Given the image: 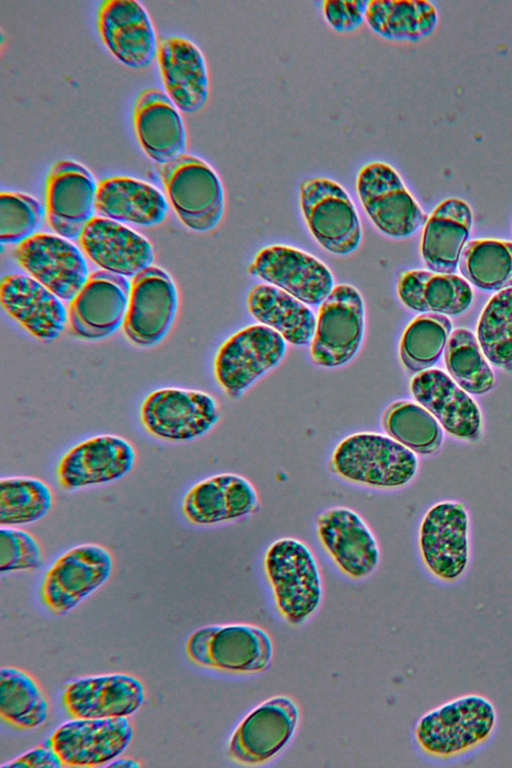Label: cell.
I'll return each instance as SVG.
<instances>
[{"label":"cell","instance_id":"cell-33","mask_svg":"<svg viewBox=\"0 0 512 768\" xmlns=\"http://www.w3.org/2000/svg\"><path fill=\"white\" fill-rule=\"evenodd\" d=\"M247 303L252 316L277 331L285 341L297 346L311 344L317 320L305 303L269 284L254 286Z\"/></svg>","mask_w":512,"mask_h":768},{"label":"cell","instance_id":"cell-19","mask_svg":"<svg viewBox=\"0 0 512 768\" xmlns=\"http://www.w3.org/2000/svg\"><path fill=\"white\" fill-rule=\"evenodd\" d=\"M131 283L106 270L91 273L69 306L72 332L83 339H102L124 322Z\"/></svg>","mask_w":512,"mask_h":768},{"label":"cell","instance_id":"cell-3","mask_svg":"<svg viewBox=\"0 0 512 768\" xmlns=\"http://www.w3.org/2000/svg\"><path fill=\"white\" fill-rule=\"evenodd\" d=\"M264 568L282 617L291 625L306 621L319 607L322 581L316 559L300 540L281 538L266 551Z\"/></svg>","mask_w":512,"mask_h":768},{"label":"cell","instance_id":"cell-34","mask_svg":"<svg viewBox=\"0 0 512 768\" xmlns=\"http://www.w3.org/2000/svg\"><path fill=\"white\" fill-rule=\"evenodd\" d=\"M365 21L383 38L418 41L434 31L438 13L426 0H371L367 4Z\"/></svg>","mask_w":512,"mask_h":768},{"label":"cell","instance_id":"cell-16","mask_svg":"<svg viewBox=\"0 0 512 768\" xmlns=\"http://www.w3.org/2000/svg\"><path fill=\"white\" fill-rule=\"evenodd\" d=\"M177 304L176 286L164 270L153 266L142 270L131 281L123 322L126 336L141 347L157 344L169 331Z\"/></svg>","mask_w":512,"mask_h":768},{"label":"cell","instance_id":"cell-8","mask_svg":"<svg viewBox=\"0 0 512 768\" xmlns=\"http://www.w3.org/2000/svg\"><path fill=\"white\" fill-rule=\"evenodd\" d=\"M113 570L110 551L97 543L76 545L59 555L46 570L40 598L50 612L64 615L102 587Z\"/></svg>","mask_w":512,"mask_h":768},{"label":"cell","instance_id":"cell-25","mask_svg":"<svg viewBox=\"0 0 512 768\" xmlns=\"http://www.w3.org/2000/svg\"><path fill=\"white\" fill-rule=\"evenodd\" d=\"M79 242L97 265L125 277H134L153 262L152 245L145 237L106 217L93 216Z\"/></svg>","mask_w":512,"mask_h":768},{"label":"cell","instance_id":"cell-6","mask_svg":"<svg viewBox=\"0 0 512 768\" xmlns=\"http://www.w3.org/2000/svg\"><path fill=\"white\" fill-rule=\"evenodd\" d=\"M299 202L307 227L323 248L346 255L359 246L361 222L349 194L338 182L321 176L303 179Z\"/></svg>","mask_w":512,"mask_h":768},{"label":"cell","instance_id":"cell-13","mask_svg":"<svg viewBox=\"0 0 512 768\" xmlns=\"http://www.w3.org/2000/svg\"><path fill=\"white\" fill-rule=\"evenodd\" d=\"M422 561L445 584L457 582L469 564L468 515L461 503L441 502L425 515L419 532Z\"/></svg>","mask_w":512,"mask_h":768},{"label":"cell","instance_id":"cell-31","mask_svg":"<svg viewBox=\"0 0 512 768\" xmlns=\"http://www.w3.org/2000/svg\"><path fill=\"white\" fill-rule=\"evenodd\" d=\"M95 209L119 222L153 226L168 212L164 195L151 184L128 176H111L97 183Z\"/></svg>","mask_w":512,"mask_h":768},{"label":"cell","instance_id":"cell-29","mask_svg":"<svg viewBox=\"0 0 512 768\" xmlns=\"http://www.w3.org/2000/svg\"><path fill=\"white\" fill-rule=\"evenodd\" d=\"M416 401L435 416L450 434L465 439L475 438L481 428L477 404L447 374L427 369L411 381Z\"/></svg>","mask_w":512,"mask_h":768},{"label":"cell","instance_id":"cell-45","mask_svg":"<svg viewBox=\"0 0 512 768\" xmlns=\"http://www.w3.org/2000/svg\"><path fill=\"white\" fill-rule=\"evenodd\" d=\"M8 767L59 768L63 767V763L55 749L46 741L45 744L34 747L1 765V768Z\"/></svg>","mask_w":512,"mask_h":768},{"label":"cell","instance_id":"cell-27","mask_svg":"<svg viewBox=\"0 0 512 768\" xmlns=\"http://www.w3.org/2000/svg\"><path fill=\"white\" fill-rule=\"evenodd\" d=\"M133 122L139 144L160 165L184 154L186 136L176 105L161 89L142 90L134 104Z\"/></svg>","mask_w":512,"mask_h":768},{"label":"cell","instance_id":"cell-14","mask_svg":"<svg viewBox=\"0 0 512 768\" xmlns=\"http://www.w3.org/2000/svg\"><path fill=\"white\" fill-rule=\"evenodd\" d=\"M132 738L128 717L73 718L58 726L47 741L63 766L96 767L118 758Z\"/></svg>","mask_w":512,"mask_h":768},{"label":"cell","instance_id":"cell-44","mask_svg":"<svg viewBox=\"0 0 512 768\" xmlns=\"http://www.w3.org/2000/svg\"><path fill=\"white\" fill-rule=\"evenodd\" d=\"M368 1L325 0L322 12L326 22L338 32H349L358 28L365 20Z\"/></svg>","mask_w":512,"mask_h":768},{"label":"cell","instance_id":"cell-18","mask_svg":"<svg viewBox=\"0 0 512 768\" xmlns=\"http://www.w3.org/2000/svg\"><path fill=\"white\" fill-rule=\"evenodd\" d=\"M248 272L309 305L321 304L334 288L333 276L323 262L285 245L263 248Z\"/></svg>","mask_w":512,"mask_h":768},{"label":"cell","instance_id":"cell-15","mask_svg":"<svg viewBox=\"0 0 512 768\" xmlns=\"http://www.w3.org/2000/svg\"><path fill=\"white\" fill-rule=\"evenodd\" d=\"M299 719L296 703L272 697L254 708L237 726L228 745L230 758L244 765L271 760L292 738Z\"/></svg>","mask_w":512,"mask_h":768},{"label":"cell","instance_id":"cell-37","mask_svg":"<svg viewBox=\"0 0 512 768\" xmlns=\"http://www.w3.org/2000/svg\"><path fill=\"white\" fill-rule=\"evenodd\" d=\"M54 502L51 487L33 476L0 479V526L21 527L44 518Z\"/></svg>","mask_w":512,"mask_h":768},{"label":"cell","instance_id":"cell-20","mask_svg":"<svg viewBox=\"0 0 512 768\" xmlns=\"http://www.w3.org/2000/svg\"><path fill=\"white\" fill-rule=\"evenodd\" d=\"M97 183L83 165L61 160L50 169L46 182V211L50 227L67 239L80 237L93 217Z\"/></svg>","mask_w":512,"mask_h":768},{"label":"cell","instance_id":"cell-23","mask_svg":"<svg viewBox=\"0 0 512 768\" xmlns=\"http://www.w3.org/2000/svg\"><path fill=\"white\" fill-rule=\"evenodd\" d=\"M97 26L109 51L129 67H146L157 54L158 40L152 22L138 1H103L98 9Z\"/></svg>","mask_w":512,"mask_h":768},{"label":"cell","instance_id":"cell-42","mask_svg":"<svg viewBox=\"0 0 512 768\" xmlns=\"http://www.w3.org/2000/svg\"><path fill=\"white\" fill-rule=\"evenodd\" d=\"M42 207L33 197L11 191L0 193V240L22 242L40 225Z\"/></svg>","mask_w":512,"mask_h":768},{"label":"cell","instance_id":"cell-43","mask_svg":"<svg viewBox=\"0 0 512 768\" xmlns=\"http://www.w3.org/2000/svg\"><path fill=\"white\" fill-rule=\"evenodd\" d=\"M42 563L38 539L20 527L0 526V572L35 570Z\"/></svg>","mask_w":512,"mask_h":768},{"label":"cell","instance_id":"cell-5","mask_svg":"<svg viewBox=\"0 0 512 768\" xmlns=\"http://www.w3.org/2000/svg\"><path fill=\"white\" fill-rule=\"evenodd\" d=\"M188 657L198 665L226 672L266 670L273 657L268 633L254 625H211L195 630L187 639Z\"/></svg>","mask_w":512,"mask_h":768},{"label":"cell","instance_id":"cell-7","mask_svg":"<svg viewBox=\"0 0 512 768\" xmlns=\"http://www.w3.org/2000/svg\"><path fill=\"white\" fill-rule=\"evenodd\" d=\"M160 174L170 202L184 225L198 232L217 226L224 212V191L209 164L184 153L160 165Z\"/></svg>","mask_w":512,"mask_h":768},{"label":"cell","instance_id":"cell-36","mask_svg":"<svg viewBox=\"0 0 512 768\" xmlns=\"http://www.w3.org/2000/svg\"><path fill=\"white\" fill-rule=\"evenodd\" d=\"M461 274L484 290L512 288V242L477 239L467 242L459 260Z\"/></svg>","mask_w":512,"mask_h":768},{"label":"cell","instance_id":"cell-24","mask_svg":"<svg viewBox=\"0 0 512 768\" xmlns=\"http://www.w3.org/2000/svg\"><path fill=\"white\" fill-rule=\"evenodd\" d=\"M257 507L258 495L249 480L220 473L192 485L183 496L181 512L190 524L209 526L244 517Z\"/></svg>","mask_w":512,"mask_h":768},{"label":"cell","instance_id":"cell-28","mask_svg":"<svg viewBox=\"0 0 512 768\" xmlns=\"http://www.w3.org/2000/svg\"><path fill=\"white\" fill-rule=\"evenodd\" d=\"M0 301L9 315L41 341L56 339L64 329L66 310L60 298L34 278L4 276Z\"/></svg>","mask_w":512,"mask_h":768},{"label":"cell","instance_id":"cell-39","mask_svg":"<svg viewBox=\"0 0 512 768\" xmlns=\"http://www.w3.org/2000/svg\"><path fill=\"white\" fill-rule=\"evenodd\" d=\"M445 364L452 378L466 392L483 394L494 386V373L469 330L452 332L445 347Z\"/></svg>","mask_w":512,"mask_h":768},{"label":"cell","instance_id":"cell-11","mask_svg":"<svg viewBox=\"0 0 512 768\" xmlns=\"http://www.w3.org/2000/svg\"><path fill=\"white\" fill-rule=\"evenodd\" d=\"M285 350V339L274 329L262 324L248 326L232 335L218 350L215 378L229 397L238 398L280 362Z\"/></svg>","mask_w":512,"mask_h":768},{"label":"cell","instance_id":"cell-9","mask_svg":"<svg viewBox=\"0 0 512 768\" xmlns=\"http://www.w3.org/2000/svg\"><path fill=\"white\" fill-rule=\"evenodd\" d=\"M356 190L370 220L388 236L407 237L428 220L399 173L386 162L363 165L357 174Z\"/></svg>","mask_w":512,"mask_h":768},{"label":"cell","instance_id":"cell-35","mask_svg":"<svg viewBox=\"0 0 512 768\" xmlns=\"http://www.w3.org/2000/svg\"><path fill=\"white\" fill-rule=\"evenodd\" d=\"M0 715L18 729H33L47 720L48 700L25 670L10 666L0 669Z\"/></svg>","mask_w":512,"mask_h":768},{"label":"cell","instance_id":"cell-4","mask_svg":"<svg viewBox=\"0 0 512 768\" xmlns=\"http://www.w3.org/2000/svg\"><path fill=\"white\" fill-rule=\"evenodd\" d=\"M220 408L210 394L167 387L148 394L139 409L142 428L160 441L183 443L206 435L220 419Z\"/></svg>","mask_w":512,"mask_h":768},{"label":"cell","instance_id":"cell-22","mask_svg":"<svg viewBox=\"0 0 512 768\" xmlns=\"http://www.w3.org/2000/svg\"><path fill=\"white\" fill-rule=\"evenodd\" d=\"M62 701L72 718L129 717L143 705L145 689L126 673L84 676L66 685Z\"/></svg>","mask_w":512,"mask_h":768},{"label":"cell","instance_id":"cell-30","mask_svg":"<svg viewBox=\"0 0 512 768\" xmlns=\"http://www.w3.org/2000/svg\"><path fill=\"white\" fill-rule=\"evenodd\" d=\"M472 226L469 205L458 198L441 202L425 224L421 253L433 272L454 274Z\"/></svg>","mask_w":512,"mask_h":768},{"label":"cell","instance_id":"cell-17","mask_svg":"<svg viewBox=\"0 0 512 768\" xmlns=\"http://www.w3.org/2000/svg\"><path fill=\"white\" fill-rule=\"evenodd\" d=\"M15 257L32 278L60 299L72 300L89 277L80 250L61 236L33 234L18 244Z\"/></svg>","mask_w":512,"mask_h":768},{"label":"cell","instance_id":"cell-21","mask_svg":"<svg viewBox=\"0 0 512 768\" xmlns=\"http://www.w3.org/2000/svg\"><path fill=\"white\" fill-rule=\"evenodd\" d=\"M316 524L323 548L345 575L362 579L376 569L380 549L359 514L347 507H332L318 515Z\"/></svg>","mask_w":512,"mask_h":768},{"label":"cell","instance_id":"cell-10","mask_svg":"<svg viewBox=\"0 0 512 768\" xmlns=\"http://www.w3.org/2000/svg\"><path fill=\"white\" fill-rule=\"evenodd\" d=\"M137 453L132 443L117 434H98L67 449L55 468L58 485L76 491L115 482L134 467Z\"/></svg>","mask_w":512,"mask_h":768},{"label":"cell","instance_id":"cell-12","mask_svg":"<svg viewBox=\"0 0 512 768\" xmlns=\"http://www.w3.org/2000/svg\"><path fill=\"white\" fill-rule=\"evenodd\" d=\"M364 331V304L351 285L333 288L321 303L310 346L313 363L337 367L347 363L358 351Z\"/></svg>","mask_w":512,"mask_h":768},{"label":"cell","instance_id":"cell-32","mask_svg":"<svg viewBox=\"0 0 512 768\" xmlns=\"http://www.w3.org/2000/svg\"><path fill=\"white\" fill-rule=\"evenodd\" d=\"M397 291L403 304L418 312L457 315L464 312L473 299L472 289L463 278L425 270L402 272Z\"/></svg>","mask_w":512,"mask_h":768},{"label":"cell","instance_id":"cell-46","mask_svg":"<svg viewBox=\"0 0 512 768\" xmlns=\"http://www.w3.org/2000/svg\"><path fill=\"white\" fill-rule=\"evenodd\" d=\"M105 766L109 767H124V768H137L140 766V763L132 758H116L112 760L111 762L107 763Z\"/></svg>","mask_w":512,"mask_h":768},{"label":"cell","instance_id":"cell-26","mask_svg":"<svg viewBox=\"0 0 512 768\" xmlns=\"http://www.w3.org/2000/svg\"><path fill=\"white\" fill-rule=\"evenodd\" d=\"M157 60L168 96L181 111L195 113L207 102L209 77L204 56L190 40L161 36Z\"/></svg>","mask_w":512,"mask_h":768},{"label":"cell","instance_id":"cell-2","mask_svg":"<svg viewBox=\"0 0 512 768\" xmlns=\"http://www.w3.org/2000/svg\"><path fill=\"white\" fill-rule=\"evenodd\" d=\"M331 470L341 478L375 488H398L416 474L415 453L390 436L360 432L345 437L334 449Z\"/></svg>","mask_w":512,"mask_h":768},{"label":"cell","instance_id":"cell-1","mask_svg":"<svg viewBox=\"0 0 512 768\" xmlns=\"http://www.w3.org/2000/svg\"><path fill=\"white\" fill-rule=\"evenodd\" d=\"M498 712L484 695L452 698L424 713L415 723L413 738L419 752L438 764H454L473 757L494 739Z\"/></svg>","mask_w":512,"mask_h":768},{"label":"cell","instance_id":"cell-41","mask_svg":"<svg viewBox=\"0 0 512 768\" xmlns=\"http://www.w3.org/2000/svg\"><path fill=\"white\" fill-rule=\"evenodd\" d=\"M477 336L491 363L500 367L512 364V288L490 299L480 317Z\"/></svg>","mask_w":512,"mask_h":768},{"label":"cell","instance_id":"cell-40","mask_svg":"<svg viewBox=\"0 0 512 768\" xmlns=\"http://www.w3.org/2000/svg\"><path fill=\"white\" fill-rule=\"evenodd\" d=\"M390 437L412 451L431 453L441 442V429L436 419L423 406L410 401L391 404L383 417Z\"/></svg>","mask_w":512,"mask_h":768},{"label":"cell","instance_id":"cell-38","mask_svg":"<svg viewBox=\"0 0 512 768\" xmlns=\"http://www.w3.org/2000/svg\"><path fill=\"white\" fill-rule=\"evenodd\" d=\"M450 319L439 313L417 316L406 328L400 342V357L412 372L433 366L440 358L450 337Z\"/></svg>","mask_w":512,"mask_h":768}]
</instances>
